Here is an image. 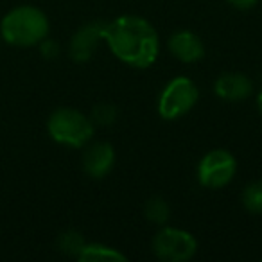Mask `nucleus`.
Instances as JSON below:
<instances>
[{"label": "nucleus", "mask_w": 262, "mask_h": 262, "mask_svg": "<svg viewBox=\"0 0 262 262\" xmlns=\"http://www.w3.org/2000/svg\"><path fill=\"white\" fill-rule=\"evenodd\" d=\"M169 51L176 59L183 63H196L205 56V45L192 31H176L169 38Z\"/></svg>", "instance_id": "nucleus-10"}, {"label": "nucleus", "mask_w": 262, "mask_h": 262, "mask_svg": "<svg viewBox=\"0 0 262 262\" xmlns=\"http://www.w3.org/2000/svg\"><path fill=\"white\" fill-rule=\"evenodd\" d=\"M77 258L83 262H126L127 257L112 246L101 243H84L83 250L79 251Z\"/></svg>", "instance_id": "nucleus-11"}, {"label": "nucleus", "mask_w": 262, "mask_h": 262, "mask_svg": "<svg viewBox=\"0 0 262 262\" xmlns=\"http://www.w3.org/2000/svg\"><path fill=\"white\" fill-rule=\"evenodd\" d=\"M198 243L187 230L164 226L153 239V253L165 262H187L196 255Z\"/></svg>", "instance_id": "nucleus-5"}, {"label": "nucleus", "mask_w": 262, "mask_h": 262, "mask_svg": "<svg viewBox=\"0 0 262 262\" xmlns=\"http://www.w3.org/2000/svg\"><path fill=\"white\" fill-rule=\"evenodd\" d=\"M243 205L251 214H262V180H255L244 187Z\"/></svg>", "instance_id": "nucleus-13"}, {"label": "nucleus", "mask_w": 262, "mask_h": 262, "mask_svg": "<svg viewBox=\"0 0 262 262\" xmlns=\"http://www.w3.org/2000/svg\"><path fill=\"white\" fill-rule=\"evenodd\" d=\"M237 162L230 151L212 149L198 164V182L205 189H223L233 180Z\"/></svg>", "instance_id": "nucleus-6"}, {"label": "nucleus", "mask_w": 262, "mask_h": 262, "mask_svg": "<svg viewBox=\"0 0 262 262\" xmlns=\"http://www.w3.org/2000/svg\"><path fill=\"white\" fill-rule=\"evenodd\" d=\"M257 108H258V112L262 113V90L258 92V95H257Z\"/></svg>", "instance_id": "nucleus-18"}, {"label": "nucleus", "mask_w": 262, "mask_h": 262, "mask_svg": "<svg viewBox=\"0 0 262 262\" xmlns=\"http://www.w3.org/2000/svg\"><path fill=\"white\" fill-rule=\"evenodd\" d=\"M144 215L147 217V221L157 223V225H165L171 215V208H169L167 201L164 198H151L144 205Z\"/></svg>", "instance_id": "nucleus-12"}, {"label": "nucleus", "mask_w": 262, "mask_h": 262, "mask_svg": "<svg viewBox=\"0 0 262 262\" xmlns=\"http://www.w3.org/2000/svg\"><path fill=\"white\" fill-rule=\"evenodd\" d=\"M47 131L54 142L69 147H84L94 137V122L74 108H58L49 117Z\"/></svg>", "instance_id": "nucleus-3"}, {"label": "nucleus", "mask_w": 262, "mask_h": 262, "mask_svg": "<svg viewBox=\"0 0 262 262\" xmlns=\"http://www.w3.org/2000/svg\"><path fill=\"white\" fill-rule=\"evenodd\" d=\"M40 51L47 59H52V58H56V56L59 54V45L56 43V41L47 40V38H45V40L40 41Z\"/></svg>", "instance_id": "nucleus-16"}, {"label": "nucleus", "mask_w": 262, "mask_h": 262, "mask_svg": "<svg viewBox=\"0 0 262 262\" xmlns=\"http://www.w3.org/2000/svg\"><path fill=\"white\" fill-rule=\"evenodd\" d=\"M200 99V92L192 79L178 76L171 79L158 97V115L164 120H176L190 112Z\"/></svg>", "instance_id": "nucleus-4"}, {"label": "nucleus", "mask_w": 262, "mask_h": 262, "mask_svg": "<svg viewBox=\"0 0 262 262\" xmlns=\"http://www.w3.org/2000/svg\"><path fill=\"white\" fill-rule=\"evenodd\" d=\"M92 122L99 124V126H110L115 122L117 119V108L113 104H106V102H99L94 106L90 115Z\"/></svg>", "instance_id": "nucleus-15"}, {"label": "nucleus", "mask_w": 262, "mask_h": 262, "mask_svg": "<svg viewBox=\"0 0 262 262\" xmlns=\"http://www.w3.org/2000/svg\"><path fill=\"white\" fill-rule=\"evenodd\" d=\"M102 40L108 43L115 58L133 69L151 67L160 52L157 29L146 18L135 15H122L104 24Z\"/></svg>", "instance_id": "nucleus-1"}, {"label": "nucleus", "mask_w": 262, "mask_h": 262, "mask_svg": "<svg viewBox=\"0 0 262 262\" xmlns=\"http://www.w3.org/2000/svg\"><path fill=\"white\" fill-rule=\"evenodd\" d=\"M228 2L235 9H241V11H248V9H253L255 6L258 4V0H228Z\"/></svg>", "instance_id": "nucleus-17"}, {"label": "nucleus", "mask_w": 262, "mask_h": 262, "mask_svg": "<svg viewBox=\"0 0 262 262\" xmlns=\"http://www.w3.org/2000/svg\"><path fill=\"white\" fill-rule=\"evenodd\" d=\"M0 34L13 47H33L49 34V18L34 6H18L0 22Z\"/></svg>", "instance_id": "nucleus-2"}, {"label": "nucleus", "mask_w": 262, "mask_h": 262, "mask_svg": "<svg viewBox=\"0 0 262 262\" xmlns=\"http://www.w3.org/2000/svg\"><path fill=\"white\" fill-rule=\"evenodd\" d=\"M115 164V151L108 142H94L84 149L83 169L90 178L101 180L113 169Z\"/></svg>", "instance_id": "nucleus-8"}, {"label": "nucleus", "mask_w": 262, "mask_h": 262, "mask_svg": "<svg viewBox=\"0 0 262 262\" xmlns=\"http://www.w3.org/2000/svg\"><path fill=\"white\" fill-rule=\"evenodd\" d=\"M58 246H59V250H61L63 253L77 257V255H79V251L83 250L84 241H83V237L79 235V232L69 230V232H65V233H61V235H59Z\"/></svg>", "instance_id": "nucleus-14"}, {"label": "nucleus", "mask_w": 262, "mask_h": 262, "mask_svg": "<svg viewBox=\"0 0 262 262\" xmlns=\"http://www.w3.org/2000/svg\"><path fill=\"white\" fill-rule=\"evenodd\" d=\"M251 90H253V84L250 77L241 72H225L214 83V94L228 102L244 101L251 95Z\"/></svg>", "instance_id": "nucleus-9"}, {"label": "nucleus", "mask_w": 262, "mask_h": 262, "mask_svg": "<svg viewBox=\"0 0 262 262\" xmlns=\"http://www.w3.org/2000/svg\"><path fill=\"white\" fill-rule=\"evenodd\" d=\"M102 22H90L86 26L79 27L74 33L72 40H70V58L76 63H86L88 59L94 56V52L97 51L99 41L102 40Z\"/></svg>", "instance_id": "nucleus-7"}]
</instances>
